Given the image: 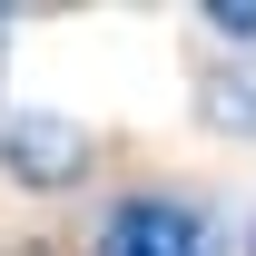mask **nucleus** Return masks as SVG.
Wrapping results in <instances>:
<instances>
[{
	"label": "nucleus",
	"mask_w": 256,
	"mask_h": 256,
	"mask_svg": "<svg viewBox=\"0 0 256 256\" xmlns=\"http://www.w3.org/2000/svg\"><path fill=\"white\" fill-rule=\"evenodd\" d=\"M207 30H217V40H256V0H217Z\"/></svg>",
	"instance_id": "20e7f679"
},
{
	"label": "nucleus",
	"mask_w": 256,
	"mask_h": 256,
	"mask_svg": "<svg viewBox=\"0 0 256 256\" xmlns=\"http://www.w3.org/2000/svg\"><path fill=\"white\" fill-rule=\"evenodd\" d=\"M0 30H10V20H0Z\"/></svg>",
	"instance_id": "39448f33"
},
{
	"label": "nucleus",
	"mask_w": 256,
	"mask_h": 256,
	"mask_svg": "<svg viewBox=\"0 0 256 256\" xmlns=\"http://www.w3.org/2000/svg\"><path fill=\"white\" fill-rule=\"evenodd\" d=\"M197 98H207V118L236 128V138L256 128V79H236V69H207V89H197Z\"/></svg>",
	"instance_id": "7ed1b4c3"
},
{
	"label": "nucleus",
	"mask_w": 256,
	"mask_h": 256,
	"mask_svg": "<svg viewBox=\"0 0 256 256\" xmlns=\"http://www.w3.org/2000/svg\"><path fill=\"white\" fill-rule=\"evenodd\" d=\"M98 256H217V217L197 197H108L98 217Z\"/></svg>",
	"instance_id": "f257e3e1"
},
{
	"label": "nucleus",
	"mask_w": 256,
	"mask_h": 256,
	"mask_svg": "<svg viewBox=\"0 0 256 256\" xmlns=\"http://www.w3.org/2000/svg\"><path fill=\"white\" fill-rule=\"evenodd\" d=\"M0 168H10L20 188L60 197V188H79V178H89V128L50 118V108H10V118H0Z\"/></svg>",
	"instance_id": "f03ea898"
}]
</instances>
